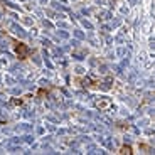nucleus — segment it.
Masks as SVG:
<instances>
[{"mask_svg": "<svg viewBox=\"0 0 155 155\" xmlns=\"http://www.w3.org/2000/svg\"><path fill=\"white\" fill-rule=\"evenodd\" d=\"M15 54L19 59H27L29 54H31V49H29L27 44H24V42H19L15 46Z\"/></svg>", "mask_w": 155, "mask_h": 155, "instance_id": "1", "label": "nucleus"}, {"mask_svg": "<svg viewBox=\"0 0 155 155\" xmlns=\"http://www.w3.org/2000/svg\"><path fill=\"white\" fill-rule=\"evenodd\" d=\"M120 153H127V155H132L133 152H132V147H128V145H125V147H121V150H120Z\"/></svg>", "mask_w": 155, "mask_h": 155, "instance_id": "2", "label": "nucleus"}]
</instances>
